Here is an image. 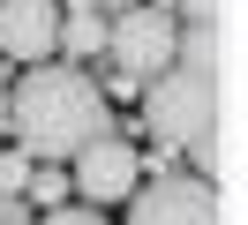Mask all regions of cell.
I'll return each instance as SVG.
<instances>
[{
	"label": "cell",
	"mask_w": 248,
	"mask_h": 225,
	"mask_svg": "<svg viewBox=\"0 0 248 225\" xmlns=\"http://www.w3.org/2000/svg\"><path fill=\"white\" fill-rule=\"evenodd\" d=\"M106 128H113V105L83 60H31V75H16V90H8V135H16V150L46 165H68Z\"/></svg>",
	"instance_id": "obj_1"
},
{
	"label": "cell",
	"mask_w": 248,
	"mask_h": 225,
	"mask_svg": "<svg viewBox=\"0 0 248 225\" xmlns=\"http://www.w3.org/2000/svg\"><path fill=\"white\" fill-rule=\"evenodd\" d=\"M143 120H151V135L181 143L203 180L233 188V75L173 60L143 83Z\"/></svg>",
	"instance_id": "obj_2"
},
{
	"label": "cell",
	"mask_w": 248,
	"mask_h": 225,
	"mask_svg": "<svg viewBox=\"0 0 248 225\" xmlns=\"http://www.w3.org/2000/svg\"><path fill=\"white\" fill-rule=\"evenodd\" d=\"M173 45H181V15H173L166 0H128V8L106 23L113 83H121V90H143L158 68H173Z\"/></svg>",
	"instance_id": "obj_3"
},
{
	"label": "cell",
	"mask_w": 248,
	"mask_h": 225,
	"mask_svg": "<svg viewBox=\"0 0 248 225\" xmlns=\"http://www.w3.org/2000/svg\"><path fill=\"white\" fill-rule=\"evenodd\" d=\"M128 225H233V210L203 173H151L128 188Z\"/></svg>",
	"instance_id": "obj_4"
},
{
	"label": "cell",
	"mask_w": 248,
	"mask_h": 225,
	"mask_svg": "<svg viewBox=\"0 0 248 225\" xmlns=\"http://www.w3.org/2000/svg\"><path fill=\"white\" fill-rule=\"evenodd\" d=\"M143 180V150L128 143V135H91V143L68 158V195L76 203H98V210H113V203H128V188Z\"/></svg>",
	"instance_id": "obj_5"
},
{
	"label": "cell",
	"mask_w": 248,
	"mask_h": 225,
	"mask_svg": "<svg viewBox=\"0 0 248 225\" xmlns=\"http://www.w3.org/2000/svg\"><path fill=\"white\" fill-rule=\"evenodd\" d=\"M61 0H0V60H16V68H31V60H53L61 53Z\"/></svg>",
	"instance_id": "obj_6"
},
{
	"label": "cell",
	"mask_w": 248,
	"mask_h": 225,
	"mask_svg": "<svg viewBox=\"0 0 248 225\" xmlns=\"http://www.w3.org/2000/svg\"><path fill=\"white\" fill-rule=\"evenodd\" d=\"M61 45H68V53H76V60H91V53H106V23H98L91 8H68V15H61Z\"/></svg>",
	"instance_id": "obj_7"
},
{
	"label": "cell",
	"mask_w": 248,
	"mask_h": 225,
	"mask_svg": "<svg viewBox=\"0 0 248 225\" xmlns=\"http://www.w3.org/2000/svg\"><path fill=\"white\" fill-rule=\"evenodd\" d=\"M23 195H31L38 210H53V203H68V173H61V165H46V173H31V180H23Z\"/></svg>",
	"instance_id": "obj_8"
},
{
	"label": "cell",
	"mask_w": 248,
	"mask_h": 225,
	"mask_svg": "<svg viewBox=\"0 0 248 225\" xmlns=\"http://www.w3.org/2000/svg\"><path fill=\"white\" fill-rule=\"evenodd\" d=\"M38 225H113V218H106L98 203H53V210H46Z\"/></svg>",
	"instance_id": "obj_9"
},
{
	"label": "cell",
	"mask_w": 248,
	"mask_h": 225,
	"mask_svg": "<svg viewBox=\"0 0 248 225\" xmlns=\"http://www.w3.org/2000/svg\"><path fill=\"white\" fill-rule=\"evenodd\" d=\"M31 180V150H0V195H23Z\"/></svg>",
	"instance_id": "obj_10"
},
{
	"label": "cell",
	"mask_w": 248,
	"mask_h": 225,
	"mask_svg": "<svg viewBox=\"0 0 248 225\" xmlns=\"http://www.w3.org/2000/svg\"><path fill=\"white\" fill-rule=\"evenodd\" d=\"M181 23H218V15H233V0H166Z\"/></svg>",
	"instance_id": "obj_11"
},
{
	"label": "cell",
	"mask_w": 248,
	"mask_h": 225,
	"mask_svg": "<svg viewBox=\"0 0 248 225\" xmlns=\"http://www.w3.org/2000/svg\"><path fill=\"white\" fill-rule=\"evenodd\" d=\"M0 225H31V210H23L16 195H8V203H0Z\"/></svg>",
	"instance_id": "obj_12"
},
{
	"label": "cell",
	"mask_w": 248,
	"mask_h": 225,
	"mask_svg": "<svg viewBox=\"0 0 248 225\" xmlns=\"http://www.w3.org/2000/svg\"><path fill=\"white\" fill-rule=\"evenodd\" d=\"M0 143H8V75H0Z\"/></svg>",
	"instance_id": "obj_13"
},
{
	"label": "cell",
	"mask_w": 248,
	"mask_h": 225,
	"mask_svg": "<svg viewBox=\"0 0 248 225\" xmlns=\"http://www.w3.org/2000/svg\"><path fill=\"white\" fill-rule=\"evenodd\" d=\"M0 203H8V195H0Z\"/></svg>",
	"instance_id": "obj_14"
}]
</instances>
